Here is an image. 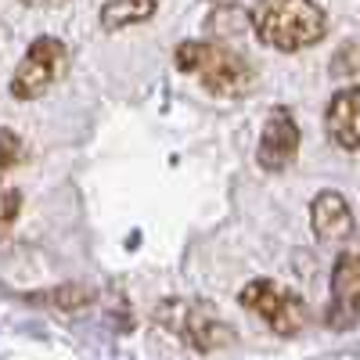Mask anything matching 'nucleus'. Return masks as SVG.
<instances>
[{"label":"nucleus","instance_id":"9d476101","mask_svg":"<svg viewBox=\"0 0 360 360\" xmlns=\"http://www.w3.org/2000/svg\"><path fill=\"white\" fill-rule=\"evenodd\" d=\"M155 8H159V0H108V4L101 8V29L115 33V29L148 22L155 15Z\"/></svg>","mask_w":360,"mask_h":360},{"label":"nucleus","instance_id":"dca6fc26","mask_svg":"<svg viewBox=\"0 0 360 360\" xmlns=\"http://www.w3.org/2000/svg\"><path fill=\"white\" fill-rule=\"evenodd\" d=\"M22 4H29V8H58V4H65V0H22Z\"/></svg>","mask_w":360,"mask_h":360},{"label":"nucleus","instance_id":"f8f14e48","mask_svg":"<svg viewBox=\"0 0 360 360\" xmlns=\"http://www.w3.org/2000/svg\"><path fill=\"white\" fill-rule=\"evenodd\" d=\"M209 29H213L217 37H242L245 29H249V15L245 11H238V8H220L213 11V18H209Z\"/></svg>","mask_w":360,"mask_h":360},{"label":"nucleus","instance_id":"9b49d317","mask_svg":"<svg viewBox=\"0 0 360 360\" xmlns=\"http://www.w3.org/2000/svg\"><path fill=\"white\" fill-rule=\"evenodd\" d=\"M33 303L54 307V310H79L86 303H94V288L86 285H62V288H47L40 295H33Z\"/></svg>","mask_w":360,"mask_h":360},{"label":"nucleus","instance_id":"6e6552de","mask_svg":"<svg viewBox=\"0 0 360 360\" xmlns=\"http://www.w3.org/2000/svg\"><path fill=\"white\" fill-rule=\"evenodd\" d=\"M328 137L342 152H356L360 148V86H346L335 90V98L328 101V115H324Z\"/></svg>","mask_w":360,"mask_h":360},{"label":"nucleus","instance_id":"1a4fd4ad","mask_svg":"<svg viewBox=\"0 0 360 360\" xmlns=\"http://www.w3.org/2000/svg\"><path fill=\"white\" fill-rule=\"evenodd\" d=\"M310 224H314V234L317 242H346L353 234V213H349V202L339 195V191H321L314 202H310Z\"/></svg>","mask_w":360,"mask_h":360},{"label":"nucleus","instance_id":"423d86ee","mask_svg":"<svg viewBox=\"0 0 360 360\" xmlns=\"http://www.w3.org/2000/svg\"><path fill=\"white\" fill-rule=\"evenodd\" d=\"M295 155H299V123H295L292 108L274 105L266 115V123H263V134H259L256 162L266 173H281L295 162Z\"/></svg>","mask_w":360,"mask_h":360},{"label":"nucleus","instance_id":"0eeeda50","mask_svg":"<svg viewBox=\"0 0 360 360\" xmlns=\"http://www.w3.org/2000/svg\"><path fill=\"white\" fill-rule=\"evenodd\" d=\"M328 324L342 332L360 321V256L342 252L332 266V307H328Z\"/></svg>","mask_w":360,"mask_h":360},{"label":"nucleus","instance_id":"39448f33","mask_svg":"<svg viewBox=\"0 0 360 360\" xmlns=\"http://www.w3.org/2000/svg\"><path fill=\"white\" fill-rule=\"evenodd\" d=\"M162 314H173V321L166 317L162 324L180 332V339H188L198 353H213L224 349L231 342H238V332L231 324H224V317L213 307H202V303H166Z\"/></svg>","mask_w":360,"mask_h":360},{"label":"nucleus","instance_id":"20e7f679","mask_svg":"<svg viewBox=\"0 0 360 360\" xmlns=\"http://www.w3.org/2000/svg\"><path fill=\"white\" fill-rule=\"evenodd\" d=\"M65 72H69V47L54 37H40L25 47L22 62L11 76V94L18 101H37L58 79H65Z\"/></svg>","mask_w":360,"mask_h":360},{"label":"nucleus","instance_id":"2eb2a0df","mask_svg":"<svg viewBox=\"0 0 360 360\" xmlns=\"http://www.w3.org/2000/svg\"><path fill=\"white\" fill-rule=\"evenodd\" d=\"M346 72H360V44H346V47L335 54L332 76H346Z\"/></svg>","mask_w":360,"mask_h":360},{"label":"nucleus","instance_id":"ddd939ff","mask_svg":"<svg viewBox=\"0 0 360 360\" xmlns=\"http://www.w3.org/2000/svg\"><path fill=\"white\" fill-rule=\"evenodd\" d=\"M18 162H22V141H18V134L0 130V180H4Z\"/></svg>","mask_w":360,"mask_h":360},{"label":"nucleus","instance_id":"7ed1b4c3","mask_svg":"<svg viewBox=\"0 0 360 360\" xmlns=\"http://www.w3.org/2000/svg\"><path fill=\"white\" fill-rule=\"evenodd\" d=\"M238 299H242V307H245L249 314H256V317L270 328V332L281 335V339L299 335V332L307 328V321H310V310H307L303 299H299L295 292H288L285 285L270 281V278L249 281Z\"/></svg>","mask_w":360,"mask_h":360},{"label":"nucleus","instance_id":"f257e3e1","mask_svg":"<svg viewBox=\"0 0 360 360\" xmlns=\"http://www.w3.org/2000/svg\"><path fill=\"white\" fill-rule=\"evenodd\" d=\"M173 65L180 72L195 76L209 94L217 98H245L256 90L259 72L249 58H242L238 51L213 44V40H188L173 51Z\"/></svg>","mask_w":360,"mask_h":360},{"label":"nucleus","instance_id":"4468645a","mask_svg":"<svg viewBox=\"0 0 360 360\" xmlns=\"http://www.w3.org/2000/svg\"><path fill=\"white\" fill-rule=\"evenodd\" d=\"M18 213H22V195L15 188H0V238L11 231Z\"/></svg>","mask_w":360,"mask_h":360},{"label":"nucleus","instance_id":"f03ea898","mask_svg":"<svg viewBox=\"0 0 360 360\" xmlns=\"http://www.w3.org/2000/svg\"><path fill=\"white\" fill-rule=\"evenodd\" d=\"M259 44L274 51H307L328 33V15L314 0H256L249 15Z\"/></svg>","mask_w":360,"mask_h":360}]
</instances>
